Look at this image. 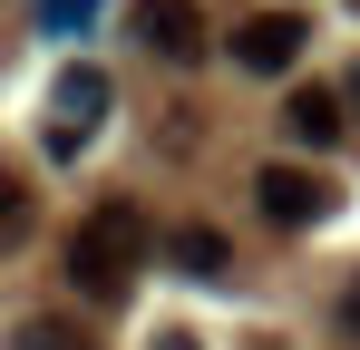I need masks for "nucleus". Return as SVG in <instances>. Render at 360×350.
<instances>
[{
    "label": "nucleus",
    "instance_id": "nucleus-12",
    "mask_svg": "<svg viewBox=\"0 0 360 350\" xmlns=\"http://www.w3.org/2000/svg\"><path fill=\"white\" fill-rule=\"evenodd\" d=\"M156 350H195V341H185V331H166V341H156Z\"/></svg>",
    "mask_w": 360,
    "mask_h": 350
},
{
    "label": "nucleus",
    "instance_id": "nucleus-11",
    "mask_svg": "<svg viewBox=\"0 0 360 350\" xmlns=\"http://www.w3.org/2000/svg\"><path fill=\"white\" fill-rule=\"evenodd\" d=\"M341 331H351V341H360V292H351V302H341Z\"/></svg>",
    "mask_w": 360,
    "mask_h": 350
},
{
    "label": "nucleus",
    "instance_id": "nucleus-5",
    "mask_svg": "<svg viewBox=\"0 0 360 350\" xmlns=\"http://www.w3.org/2000/svg\"><path fill=\"white\" fill-rule=\"evenodd\" d=\"M108 98H117L108 68H59V146H78V136L108 117Z\"/></svg>",
    "mask_w": 360,
    "mask_h": 350
},
{
    "label": "nucleus",
    "instance_id": "nucleus-9",
    "mask_svg": "<svg viewBox=\"0 0 360 350\" xmlns=\"http://www.w3.org/2000/svg\"><path fill=\"white\" fill-rule=\"evenodd\" d=\"M39 20H49V30H88V20H98V0H39Z\"/></svg>",
    "mask_w": 360,
    "mask_h": 350
},
{
    "label": "nucleus",
    "instance_id": "nucleus-1",
    "mask_svg": "<svg viewBox=\"0 0 360 350\" xmlns=\"http://www.w3.org/2000/svg\"><path fill=\"white\" fill-rule=\"evenodd\" d=\"M136 263H146V214H136V205H98L88 224L68 233V273H78L88 302H117V292L136 283Z\"/></svg>",
    "mask_w": 360,
    "mask_h": 350
},
{
    "label": "nucleus",
    "instance_id": "nucleus-7",
    "mask_svg": "<svg viewBox=\"0 0 360 350\" xmlns=\"http://www.w3.org/2000/svg\"><path fill=\"white\" fill-rule=\"evenodd\" d=\"M283 127H292L302 146H331V136H341V98H331V88H292Z\"/></svg>",
    "mask_w": 360,
    "mask_h": 350
},
{
    "label": "nucleus",
    "instance_id": "nucleus-4",
    "mask_svg": "<svg viewBox=\"0 0 360 350\" xmlns=\"http://www.w3.org/2000/svg\"><path fill=\"white\" fill-rule=\"evenodd\" d=\"M127 30H136L156 58H195V49H205V10H195V0H136Z\"/></svg>",
    "mask_w": 360,
    "mask_h": 350
},
{
    "label": "nucleus",
    "instance_id": "nucleus-6",
    "mask_svg": "<svg viewBox=\"0 0 360 350\" xmlns=\"http://www.w3.org/2000/svg\"><path fill=\"white\" fill-rule=\"evenodd\" d=\"M166 253H176V273H195V283H224V263H234V243H224L214 224H176Z\"/></svg>",
    "mask_w": 360,
    "mask_h": 350
},
{
    "label": "nucleus",
    "instance_id": "nucleus-10",
    "mask_svg": "<svg viewBox=\"0 0 360 350\" xmlns=\"http://www.w3.org/2000/svg\"><path fill=\"white\" fill-rule=\"evenodd\" d=\"M10 224H20V185H0V233H10Z\"/></svg>",
    "mask_w": 360,
    "mask_h": 350
},
{
    "label": "nucleus",
    "instance_id": "nucleus-8",
    "mask_svg": "<svg viewBox=\"0 0 360 350\" xmlns=\"http://www.w3.org/2000/svg\"><path fill=\"white\" fill-rule=\"evenodd\" d=\"M20 350H88V331H78V321H30Z\"/></svg>",
    "mask_w": 360,
    "mask_h": 350
},
{
    "label": "nucleus",
    "instance_id": "nucleus-3",
    "mask_svg": "<svg viewBox=\"0 0 360 350\" xmlns=\"http://www.w3.org/2000/svg\"><path fill=\"white\" fill-rule=\"evenodd\" d=\"M253 205H263V224H321L331 185L302 175V166H263V175H253Z\"/></svg>",
    "mask_w": 360,
    "mask_h": 350
},
{
    "label": "nucleus",
    "instance_id": "nucleus-2",
    "mask_svg": "<svg viewBox=\"0 0 360 350\" xmlns=\"http://www.w3.org/2000/svg\"><path fill=\"white\" fill-rule=\"evenodd\" d=\"M302 39H311L302 10H253V20L234 30V58L253 68V78H273V68H292V58H302Z\"/></svg>",
    "mask_w": 360,
    "mask_h": 350
}]
</instances>
